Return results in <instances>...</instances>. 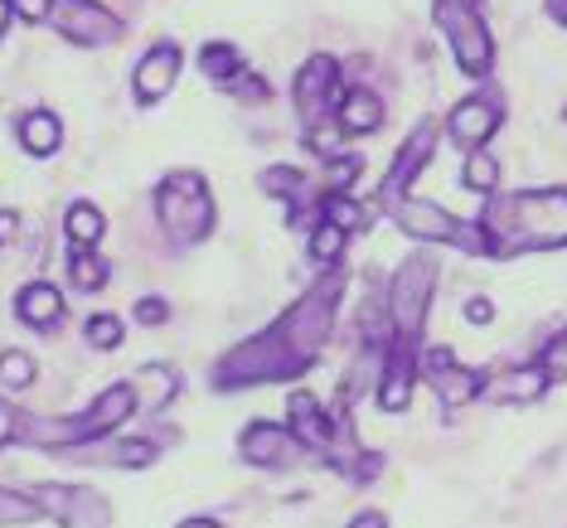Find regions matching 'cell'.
<instances>
[{
  "label": "cell",
  "instance_id": "obj_27",
  "mask_svg": "<svg viewBox=\"0 0 567 528\" xmlns=\"http://www.w3.org/2000/svg\"><path fill=\"white\" fill-rule=\"evenodd\" d=\"M0 383H6V389H30L34 383V359L24 350H6L0 354Z\"/></svg>",
  "mask_w": 567,
  "mask_h": 528
},
{
  "label": "cell",
  "instance_id": "obj_2",
  "mask_svg": "<svg viewBox=\"0 0 567 528\" xmlns=\"http://www.w3.org/2000/svg\"><path fill=\"white\" fill-rule=\"evenodd\" d=\"M481 228L489 238V257L567 248V189L489 195L485 214H481Z\"/></svg>",
  "mask_w": 567,
  "mask_h": 528
},
{
  "label": "cell",
  "instance_id": "obj_41",
  "mask_svg": "<svg viewBox=\"0 0 567 528\" xmlns=\"http://www.w3.org/2000/svg\"><path fill=\"white\" fill-rule=\"evenodd\" d=\"M179 528H224V524H214V519H185Z\"/></svg>",
  "mask_w": 567,
  "mask_h": 528
},
{
  "label": "cell",
  "instance_id": "obj_7",
  "mask_svg": "<svg viewBox=\"0 0 567 528\" xmlns=\"http://www.w3.org/2000/svg\"><path fill=\"white\" fill-rule=\"evenodd\" d=\"M44 514H54L63 528H112V505L97 489H79V485H40L34 489Z\"/></svg>",
  "mask_w": 567,
  "mask_h": 528
},
{
  "label": "cell",
  "instance_id": "obj_28",
  "mask_svg": "<svg viewBox=\"0 0 567 528\" xmlns=\"http://www.w3.org/2000/svg\"><path fill=\"white\" fill-rule=\"evenodd\" d=\"M40 499L34 495H10V489H0V524H30L40 519Z\"/></svg>",
  "mask_w": 567,
  "mask_h": 528
},
{
  "label": "cell",
  "instance_id": "obj_25",
  "mask_svg": "<svg viewBox=\"0 0 567 528\" xmlns=\"http://www.w3.org/2000/svg\"><path fill=\"white\" fill-rule=\"evenodd\" d=\"M344 238H350V234H344L340 224H330V218H326V224H320L316 234H311V242H306V248H311V257H316L320 267H330L334 257L344 252Z\"/></svg>",
  "mask_w": 567,
  "mask_h": 528
},
{
  "label": "cell",
  "instance_id": "obj_15",
  "mask_svg": "<svg viewBox=\"0 0 567 528\" xmlns=\"http://www.w3.org/2000/svg\"><path fill=\"white\" fill-rule=\"evenodd\" d=\"M175 73H179V49L175 44H156V49H151V54L136 63V102H141V107H151V102H161L165 93H171Z\"/></svg>",
  "mask_w": 567,
  "mask_h": 528
},
{
  "label": "cell",
  "instance_id": "obj_17",
  "mask_svg": "<svg viewBox=\"0 0 567 528\" xmlns=\"http://www.w3.org/2000/svg\"><path fill=\"white\" fill-rule=\"evenodd\" d=\"M334 122H340V132H350V136L379 132V126H383V102H379V93H369V87H344Z\"/></svg>",
  "mask_w": 567,
  "mask_h": 528
},
{
  "label": "cell",
  "instance_id": "obj_12",
  "mask_svg": "<svg viewBox=\"0 0 567 528\" xmlns=\"http://www.w3.org/2000/svg\"><path fill=\"white\" fill-rule=\"evenodd\" d=\"M499 122H505V107H499V97L475 93L466 102H456L446 132H451V141H456L461 151H485V141L499 132Z\"/></svg>",
  "mask_w": 567,
  "mask_h": 528
},
{
  "label": "cell",
  "instance_id": "obj_20",
  "mask_svg": "<svg viewBox=\"0 0 567 528\" xmlns=\"http://www.w3.org/2000/svg\"><path fill=\"white\" fill-rule=\"evenodd\" d=\"M63 141V126L54 112H24L20 117V146L30 151V156H54Z\"/></svg>",
  "mask_w": 567,
  "mask_h": 528
},
{
  "label": "cell",
  "instance_id": "obj_40",
  "mask_svg": "<svg viewBox=\"0 0 567 528\" xmlns=\"http://www.w3.org/2000/svg\"><path fill=\"white\" fill-rule=\"evenodd\" d=\"M10 15H16V10H10V0H0V34H6V24H10Z\"/></svg>",
  "mask_w": 567,
  "mask_h": 528
},
{
  "label": "cell",
  "instance_id": "obj_5",
  "mask_svg": "<svg viewBox=\"0 0 567 528\" xmlns=\"http://www.w3.org/2000/svg\"><path fill=\"white\" fill-rule=\"evenodd\" d=\"M389 218L403 234L422 238V242H446V248H461V252H475V257H489V238L481 224H461L456 214L436 209L427 199H393L389 204Z\"/></svg>",
  "mask_w": 567,
  "mask_h": 528
},
{
  "label": "cell",
  "instance_id": "obj_24",
  "mask_svg": "<svg viewBox=\"0 0 567 528\" xmlns=\"http://www.w3.org/2000/svg\"><path fill=\"white\" fill-rule=\"evenodd\" d=\"M107 262H97V257L93 252H73L69 257V281H73V287H79V291H97V287H107Z\"/></svg>",
  "mask_w": 567,
  "mask_h": 528
},
{
  "label": "cell",
  "instance_id": "obj_4",
  "mask_svg": "<svg viewBox=\"0 0 567 528\" xmlns=\"http://www.w3.org/2000/svg\"><path fill=\"white\" fill-rule=\"evenodd\" d=\"M432 15H436V30L446 34L451 54H456L461 73L466 79H489V69H495V40H489L475 0H436Z\"/></svg>",
  "mask_w": 567,
  "mask_h": 528
},
{
  "label": "cell",
  "instance_id": "obj_3",
  "mask_svg": "<svg viewBox=\"0 0 567 528\" xmlns=\"http://www.w3.org/2000/svg\"><path fill=\"white\" fill-rule=\"evenodd\" d=\"M156 218H161V228L175 242L209 238V228H214V199H209V189H204V175H195V170L165 175L161 189H156Z\"/></svg>",
  "mask_w": 567,
  "mask_h": 528
},
{
  "label": "cell",
  "instance_id": "obj_38",
  "mask_svg": "<svg viewBox=\"0 0 567 528\" xmlns=\"http://www.w3.org/2000/svg\"><path fill=\"white\" fill-rule=\"evenodd\" d=\"M350 528H389V519H383V514H373V509H369V514H359V519H354Z\"/></svg>",
  "mask_w": 567,
  "mask_h": 528
},
{
  "label": "cell",
  "instance_id": "obj_19",
  "mask_svg": "<svg viewBox=\"0 0 567 528\" xmlns=\"http://www.w3.org/2000/svg\"><path fill=\"white\" fill-rule=\"evenodd\" d=\"M59 315H63V296L49 287V281H30V287L20 291V320H24V325L49 330Z\"/></svg>",
  "mask_w": 567,
  "mask_h": 528
},
{
  "label": "cell",
  "instance_id": "obj_39",
  "mask_svg": "<svg viewBox=\"0 0 567 528\" xmlns=\"http://www.w3.org/2000/svg\"><path fill=\"white\" fill-rule=\"evenodd\" d=\"M548 15H553V20H558V24H563V30H567V0H548Z\"/></svg>",
  "mask_w": 567,
  "mask_h": 528
},
{
  "label": "cell",
  "instance_id": "obj_21",
  "mask_svg": "<svg viewBox=\"0 0 567 528\" xmlns=\"http://www.w3.org/2000/svg\"><path fill=\"white\" fill-rule=\"evenodd\" d=\"M102 234H107V218H102L93 204H73L69 209V248L73 252H93Z\"/></svg>",
  "mask_w": 567,
  "mask_h": 528
},
{
  "label": "cell",
  "instance_id": "obj_33",
  "mask_svg": "<svg viewBox=\"0 0 567 528\" xmlns=\"http://www.w3.org/2000/svg\"><path fill=\"white\" fill-rule=\"evenodd\" d=\"M165 315H171V311H165V301H156V296H146V301H136V320H141V325H161Z\"/></svg>",
  "mask_w": 567,
  "mask_h": 528
},
{
  "label": "cell",
  "instance_id": "obj_9",
  "mask_svg": "<svg viewBox=\"0 0 567 528\" xmlns=\"http://www.w3.org/2000/svg\"><path fill=\"white\" fill-rule=\"evenodd\" d=\"M340 97H344V83H340V63L330 54H316L296 73V107H301L306 126H316L320 117L340 112Z\"/></svg>",
  "mask_w": 567,
  "mask_h": 528
},
{
  "label": "cell",
  "instance_id": "obj_8",
  "mask_svg": "<svg viewBox=\"0 0 567 528\" xmlns=\"http://www.w3.org/2000/svg\"><path fill=\"white\" fill-rule=\"evenodd\" d=\"M417 364H422V373H427L432 393L442 397V407H446V412L466 407V403H475V397L485 393V373H475V369H466V364H456V354L442 350V344L422 354Z\"/></svg>",
  "mask_w": 567,
  "mask_h": 528
},
{
  "label": "cell",
  "instance_id": "obj_35",
  "mask_svg": "<svg viewBox=\"0 0 567 528\" xmlns=\"http://www.w3.org/2000/svg\"><path fill=\"white\" fill-rule=\"evenodd\" d=\"M466 320H471V325H489V320H495V306H489L485 296H471V301H466Z\"/></svg>",
  "mask_w": 567,
  "mask_h": 528
},
{
  "label": "cell",
  "instance_id": "obj_37",
  "mask_svg": "<svg viewBox=\"0 0 567 528\" xmlns=\"http://www.w3.org/2000/svg\"><path fill=\"white\" fill-rule=\"evenodd\" d=\"M16 224H20L16 214H10V209H0V242H10V238H16Z\"/></svg>",
  "mask_w": 567,
  "mask_h": 528
},
{
  "label": "cell",
  "instance_id": "obj_1",
  "mask_svg": "<svg viewBox=\"0 0 567 528\" xmlns=\"http://www.w3.org/2000/svg\"><path fill=\"white\" fill-rule=\"evenodd\" d=\"M340 291H344L340 277H326L316 291H306L272 330L248 340L243 350H234L224 364H218V389H248V383L296 379L306 364H316V354L326 350V340H330Z\"/></svg>",
  "mask_w": 567,
  "mask_h": 528
},
{
  "label": "cell",
  "instance_id": "obj_18",
  "mask_svg": "<svg viewBox=\"0 0 567 528\" xmlns=\"http://www.w3.org/2000/svg\"><path fill=\"white\" fill-rule=\"evenodd\" d=\"M548 389V373L538 369V364H524V369H509V373H499L495 383H489V397L495 403H538Z\"/></svg>",
  "mask_w": 567,
  "mask_h": 528
},
{
  "label": "cell",
  "instance_id": "obj_23",
  "mask_svg": "<svg viewBox=\"0 0 567 528\" xmlns=\"http://www.w3.org/2000/svg\"><path fill=\"white\" fill-rule=\"evenodd\" d=\"M136 407H165L171 403V393H175V373L171 369H161V364H146L136 373Z\"/></svg>",
  "mask_w": 567,
  "mask_h": 528
},
{
  "label": "cell",
  "instance_id": "obj_22",
  "mask_svg": "<svg viewBox=\"0 0 567 528\" xmlns=\"http://www.w3.org/2000/svg\"><path fill=\"white\" fill-rule=\"evenodd\" d=\"M461 179H466L471 195L489 199L499 189V161L489 151H466V165H461Z\"/></svg>",
  "mask_w": 567,
  "mask_h": 528
},
{
  "label": "cell",
  "instance_id": "obj_32",
  "mask_svg": "<svg viewBox=\"0 0 567 528\" xmlns=\"http://www.w3.org/2000/svg\"><path fill=\"white\" fill-rule=\"evenodd\" d=\"M10 10H16L20 20H30V24H49L54 20V10H59V0H10Z\"/></svg>",
  "mask_w": 567,
  "mask_h": 528
},
{
  "label": "cell",
  "instance_id": "obj_11",
  "mask_svg": "<svg viewBox=\"0 0 567 528\" xmlns=\"http://www.w3.org/2000/svg\"><path fill=\"white\" fill-rule=\"evenodd\" d=\"M238 451L252 466H296V460H311V446L291 427H272V422H252V427L243 432Z\"/></svg>",
  "mask_w": 567,
  "mask_h": 528
},
{
  "label": "cell",
  "instance_id": "obj_29",
  "mask_svg": "<svg viewBox=\"0 0 567 528\" xmlns=\"http://www.w3.org/2000/svg\"><path fill=\"white\" fill-rule=\"evenodd\" d=\"M262 185H267V195L291 199V195H301V189H306V175H301V170H291V165H272V170L262 175Z\"/></svg>",
  "mask_w": 567,
  "mask_h": 528
},
{
  "label": "cell",
  "instance_id": "obj_30",
  "mask_svg": "<svg viewBox=\"0 0 567 528\" xmlns=\"http://www.w3.org/2000/svg\"><path fill=\"white\" fill-rule=\"evenodd\" d=\"M326 218H330V224H340L344 234L364 228V209H359L354 199H344V195H326Z\"/></svg>",
  "mask_w": 567,
  "mask_h": 528
},
{
  "label": "cell",
  "instance_id": "obj_31",
  "mask_svg": "<svg viewBox=\"0 0 567 528\" xmlns=\"http://www.w3.org/2000/svg\"><path fill=\"white\" fill-rule=\"evenodd\" d=\"M87 344H97V350H117L122 344V320L117 315H93L87 320Z\"/></svg>",
  "mask_w": 567,
  "mask_h": 528
},
{
  "label": "cell",
  "instance_id": "obj_34",
  "mask_svg": "<svg viewBox=\"0 0 567 528\" xmlns=\"http://www.w3.org/2000/svg\"><path fill=\"white\" fill-rule=\"evenodd\" d=\"M354 175H359V161L354 156H334L330 161V185H350Z\"/></svg>",
  "mask_w": 567,
  "mask_h": 528
},
{
  "label": "cell",
  "instance_id": "obj_14",
  "mask_svg": "<svg viewBox=\"0 0 567 528\" xmlns=\"http://www.w3.org/2000/svg\"><path fill=\"white\" fill-rule=\"evenodd\" d=\"M412 383H417V354H412V344L393 340L389 364H383V379H379V407L403 412L412 403Z\"/></svg>",
  "mask_w": 567,
  "mask_h": 528
},
{
  "label": "cell",
  "instance_id": "obj_42",
  "mask_svg": "<svg viewBox=\"0 0 567 528\" xmlns=\"http://www.w3.org/2000/svg\"><path fill=\"white\" fill-rule=\"evenodd\" d=\"M475 6H481V0H475Z\"/></svg>",
  "mask_w": 567,
  "mask_h": 528
},
{
  "label": "cell",
  "instance_id": "obj_10",
  "mask_svg": "<svg viewBox=\"0 0 567 528\" xmlns=\"http://www.w3.org/2000/svg\"><path fill=\"white\" fill-rule=\"evenodd\" d=\"M54 24H59L63 40H73V44H112V40H122V20L112 15L102 0H59Z\"/></svg>",
  "mask_w": 567,
  "mask_h": 528
},
{
  "label": "cell",
  "instance_id": "obj_6",
  "mask_svg": "<svg viewBox=\"0 0 567 528\" xmlns=\"http://www.w3.org/2000/svg\"><path fill=\"white\" fill-rule=\"evenodd\" d=\"M432 291H436V262H432L427 252L408 257V262L398 267L393 287H389V320H393V334L403 344H412L422 334V320H427Z\"/></svg>",
  "mask_w": 567,
  "mask_h": 528
},
{
  "label": "cell",
  "instance_id": "obj_16",
  "mask_svg": "<svg viewBox=\"0 0 567 528\" xmlns=\"http://www.w3.org/2000/svg\"><path fill=\"white\" fill-rule=\"evenodd\" d=\"M287 412H291V432L301 436V442L311 446V451H326V446L340 442V422L326 417V412H320V403H316L311 393H291Z\"/></svg>",
  "mask_w": 567,
  "mask_h": 528
},
{
  "label": "cell",
  "instance_id": "obj_13",
  "mask_svg": "<svg viewBox=\"0 0 567 528\" xmlns=\"http://www.w3.org/2000/svg\"><path fill=\"white\" fill-rule=\"evenodd\" d=\"M432 146H436V126L422 122L417 132L403 141V151H398V161L389 165V175H383V204H393V199L408 195V185L422 175V165L432 161Z\"/></svg>",
  "mask_w": 567,
  "mask_h": 528
},
{
  "label": "cell",
  "instance_id": "obj_26",
  "mask_svg": "<svg viewBox=\"0 0 567 528\" xmlns=\"http://www.w3.org/2000/svg\"><path fill=\"white\" fill-rule=\"evenodd\" d=\"M534 364L548 373V383H567V330L553 334V340L544 344V350H538Z\"/></svg>",
  "mask_w": 567,
  "mask_h": 528
},
{
  "label": "cell",
  "instance_id": "obj_36",
  "mask_svg": "<svg viewBox=\"0 0 567 528\" xmlns=\"http://www.w3.org/2000/svg\"><path fill=\"white\" fill-rule=\"evenodd\" d=\"M16 436H20V417H16V407L0 403V446L16 442Z\"/></svg>",
  "mask_w": 567,
  "mask_h": 528
}]
</instances>
